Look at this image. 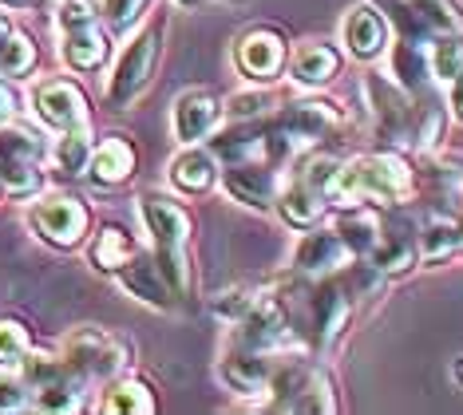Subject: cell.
Here are the masks:
<instances>
[{"instance_id": "1", "label": "cell", "mask_w": 463, "mask_h": 415, "mask_svg": "<svg viewBox=\"0 0 463 415\" xmlns=\"http://www.w3.org/2000/svg\"><path fill=\"white\" fill-rule=\"evenodd\" d=\"M412 186V166L400 155H364L356 163L341 166L325 190V202L333 206H361V202H396Z\"/></svg>"}, {"instance_id": "2", "label": "cell", "mask_w": 463, "mask_h": 415, "mask_svg": "<svg viewBox=\"0 0 463 415\" xmlns=\"http://www.w3.org/2000/svg\"><path fill=\"white\" fill-rule=\"evenodd\" d=\"M139 214L146 222V233H151V246H155V261H159V269L166 277V285H171L175 297L186 293V238H191V218H186V210L178 206V202H166L159 194L143 198Z\"/></svg>"}, {"instance_id": "3", "label": "cell", "mask_w": 463, "mask_h": 415, "mask_svg": "<svg viewBox=\"0 0 463 415\" xmlns=\"http://www.w3.org/2000/svg\"><path fill=\"white\" fill-rule=\"evenodd\" d=\"M40 163H44V138L33 127H0V186L8 194H36L40 183H44Z\"/></svg>"}, {"instance_id": "4", "label": "cell", "mask_w": 463, "mask_h": 415, "mask_svg": "<svg viewBox=\"0 0 463 415\" xmlns=\"http://www.w3.org/2000/svg\"><path fill=\"white\" fill-rule=\"evenodd\" d=\"M24 384L36 396V408L44 411H76L83 403V376L68 360L44 356V353H28L24 356Z\"/></svg>"}, {"instance_id": "5", "label": "cell", "mask_w": 463, "mask_h": 415, "mask_svg": "<svg viewBox=\"0 0 463 415\" xmlns=\"http://www.w3.org/2000/svg\"><path fill=\"white\" fill-rule=\"evenodd\" d=\"M64 360L80 372L83 380H111L115 372L128 364V348L119 336L103 333L96 325H83L64 340Z\"/></svg>"}, {"instance_id": "6", "label": "cell", "mask_w": 463, "mask_h": 415, "mask_svg": "<svg viewBox=\"0 0 463 415\" xmlns=\"http://www.w3.org/2000/svg\"><path fill=\"white\" fill-rule=\"evenodd\" d=\"M159 40H163V28L151 24V28L139 32V36L128 44V52L119 56V63H115V76L108 83L111 108H128L135 95L146 88V80H151V71H155V60H159Z\"/></svg>"}, {"instance_id": "7", "label": "cell", "mask_w": 463, "mask_h": 415, "mask_svg": "<svg viewBox=\"0 0 463 415\" xmlns=\"http://www.w3.org/2000/svg\"><path fill=\"white\" fill-rule=\"evenodd\" d=\"M28 226L60 250L80 246L83 233H88V206L71 194H52L28 210Z\"/></svg>"}, {"instance_id": "8", "label": "cell", "mask_w": 463, "mask_h": 415, "mask_svg": "<svg viewBox=\"0 0 463 415\" xmlns=\"http://www.w3.org/2000/svg\"><path fill=\"white\" fill-rule=\"evenodd\" d=\"M269 388L278 391L273 408L278 411H333L336 403L329 396V380L321 372H309L305 364H286L269 376Z\"/></svg>"}, {"instance_id": "9", "label": "cell", "mask_w": 463, "mask_h": 415, "mask_svg": "<svg viewBox=\"0 0 463 415\" xmlns=\"http://www.w3.org/2000/svg\"><path fill=\"white\" fill-rule=\"evenodd\" d=\"M33 111L36 119L52 127V131H76V127H88V99L76 83L68 80H48L33 91Z\"/></svg>"}, {"instance_id": "10", "label": "cell", "mask_w": 463, "mask_h": 415, "mask_svg": "<svg viewBox=\"0 0 463 415\" xmlns=\"http://www.w3.org/2000/svg\"><path fill=\"white\" fill-rule=\"evenodd\" d=\"M234 56L250 80H273L281 71V63H286V40L273 28H254L238 40Z\"/></svg>"}, {"instance_id": "11", "label": "cell", "mask_w": 463, "mask_h": 415, "mask_svg": "<svg viewBox=\"0 0 463 415\" xmlns=\"http://www.w3.org/2000/svg\"><path fill=\"white\" fill-rule=\"evenodd\" d=\"M368 88V99H373V115H376V123H381V131L388 138H396L400 131L404 135H412V119H416V108L408 103V95L400 83H388L381 76H373L364 83Z\"/></svg>"}, {"instance_id": "12", "label": "cell", "mask_w": 463, "mask_h": 415, "mask_svg": "<svg viewBox=\"0 0 463 415\" xmlns=\"http://www.w3.org/2000/svg\"><path fill=\"white\" fill-rule=\"evenodd\" d=\"M353 250L345 246L341 233H305V238L298 241V250H293V265H298V273H333L341 269V265H349Z\"/></svg>"}, {"instance_id": "13", "label": "cell", "mask_w": 463, "mask_h": 415, "mask_svg": "<svg viewBox=\"0 0 463 415\" xmlns=\"http://www.w3.org/2000/svg\"><path fill=\"white\" fill-rule=\"evenodd\" d=\"M131 170H135V146L123 135H111V138H103L99 146H91L88 178L96 186H119V183H128Z\"/></svg>"}, {"instance_id": "14", "label": "cell", "mask_w": 463, "mask_h": 415, "mask_svg": "<svg viewBox=\"0 0 463 415\" xmlns=\"http://www.w3.org/2000/svg\"><path fill=\"white\" fill-rule=\"evenodd\" d=\"M309 328H313V340H329L333 333H341L345 316H349V289L336 281H325L309 293Z\"/></svg>"}, {"instance_id": "15", "label": "cell", "mask_w": 463, "mask_h": 415, "mask_svg": "<svg viewBox=\"0 0 463 415\" xmlns=\"http://www.w3.org/2000/svg\"><path fill=\"white\" fill-rule=\"evenodd\" d=\"M218 99L210 91H186L175 99V138L178 143H198L210 135V127L218 123Z\"/></svg>"}, {"instance_id": "16", "label": "cell", "mask_w": 463, "mask_h": 415, "mask_svg": "<svg viewBox=\"0 0 463 415\" xmlns=\"http://www.w3.org/2000/svg\"><path fill=\"white\" fill-rule=\"evenodd\" d=\"M119 281L128 285L131 297H139V301L155 305V308H171V285H166V277L159 269V261L146 258V253H135V258L119 269Z\"/></svg>"}, {"instance_id": "17", "label": "cell", "mask_w": 463, "mask_h": 415, "mask_svg": "<svg viewBox=\"0 0 463 415\" xmlns=\"http://www.w3.org/2000/svg\"><path fill=\"white\" fill-rule=\"evenodd\" d=\"M345 44H349V52L356 60H376L388 44V24L384 16L376 13L373 5H361L353 8L349 20H345Z\"/></svg>"}, {"instance_id": "18", "label": "cell", "mask_w": 463, "mask_h": 415, "mask_svg": "<svg viewBox=\"0 0 463 415\" xmlns=\"http://www.w3.org/2000/svg\"><path fill=\"white\" fill-rule=\"evenodd\" d=\"M238 328H241V333H238L241 348L266 353V348H273L281 336H286V313H281L278 301H254V308L241 316Z\"/></svg>"}, {"instance_id": "19", "label": "cell", "mask_w": 463, "mask_h": 415, "mask_svg": "<svg viewBox=\"0 0 463 415\" xmlns=\"http://www.w3.org/2000/svg\"><path fill=\"white\" fill-rule=\"evenodd\" d=\"M108 32H99L96 24H83V28H71L64 32V40H60V56L71 71H96L103 60H108Z\"/></svg>"}, {"instance_id": "20", "label": "cell", "mask_w": 463, "mask_h": 415, "mask_svg": "<svg viewBox=\"0 0 463 415\" xmlns=\"http://www.w3.org/2000/svg\"><path fill=\"white\" fill-rule=\"evenodd\" d=\"M222 183L230 198L246 202V206H269L273 202V170L261 163H230Z\"/></svg>"}, {"instance_id": "21", "label": "cell", "mask_w": 463, "mask_h": 415, "mask_svg": "<svg viewBox=\"0 0 463 415\" xmlns=\"http://www.w3.org/2000/svg\"><path fill=\"white\" fill-rule=\"evenodd\" d=\"M273 368L266 364V356L254 353V348H241V353H230L222 360V380L226 388L241 391V396H258L261 388H269Z\"/></svg>"}, {"instance_id": "22", "label": "cell", "mask_w": 463, "mask_h": 415, "mask_svg": "<svg viewBox=\"0 0 463 415\" xmlns=\"http://www.w3.org/2000/svg\"><path fill=\"white\" fill-rule=\"evenodd\" d=\"M333 123H336V115L329 111V103H293V108L281 111V119L273 127H281L293 143H313V138H321Z\"/></svg>"}, {"instance_id": "23", "label": "cell", "mask_w": 463, "mask_h": 415, "mask_svg": "<svg viewBox=\"0 0 463 415\" xmlns=\"http://www.w3.org/2000/svg\"><path fill=\"white\" fill-rule=\"evenodd\" d=\"M336 71H341V56L329 44H301L293 52V80L305 83V88H317V83H329Z\"/></svg>"}, {"instance_id": "24", "label": "cell", "mask_w": 463, "mask_h": 415, "mask_svg": "<svg viewBox=\"0 0 463 415\" xmlns=\"http://www.w3.org/2000/svg\"><path fill=\"white\" fill-rule=\"evenodd\" d=\"M171 183L186 194H203L218 183V158L206 151H183L171 163Z\"/></svg>"}, {"instance_id": "25", "label": "cell", "mask_w": 463, "mask_h": 415, "mask_svg": "<svg viewBox=\"0 0 463 415\" xmlns=\"http://www.w3.org/2000/svg\"><path fill=\"white\" fill-rule=\"evenodd\" d=\"M404 20L412 24V40L416 36H448V32H463V20L451 13L444 0H412L404 8Z\"/></svg>"}, {"instance_id": "26", "label": "cell", "mask_w": 463, "mask_h": 415, "mask_svg": "<svg viewBox=\"0 0 463 415\" xmlns=\"http://www.w3.org/2000/svg\"><path fill=\"white\" fill-rule=\"evenodd\" d=\"M135 253H139V246H135V238L128 230L119 226H103L96 233V241H91V265L103 273H119L123 265H128Z\"/></svg>"}, {"instance_id": "27", "label": "cell", "mask_w": 463, "mask_h": 415, "mask_svg": "<svg viewBox=\"0 0 463 415\" xmlns=\"http://www.w3.org/2000/svg\"><path fill=\"white\" fill-rule=\"evenodd\" d=\"M428 52L416 44V40H400L392 48V76L404 91H420L428 83Z\"/></svg>"}, {"instance_id": "28", "label": "cell", "mask_w": 463, "mask_h": 415, "mask_svg": "<svg viewBox=\"0 0 463 415\" xmlns=\"http://www.w3.org/2000/svg\"><path fill=\"white\" fill-rule=\"evenodd\" d=\"M99 408L111 411V415H146V411H155V396L146 384H139V380H119V384L108 388V396H103Z\"/></svg>"}, {"instance_id": "29", "label": "cell", "mask_w": 463, "mask_h": 415, "mask_svg": "<svg viewBox=\"0 0 463 415\" xmlns=\"http://www.w3.org/2000/svg\"><path fill=\"white\" fill-rule=\"evenodd\" d=\"M91 158V138L88 127H76V131H64L52 146V163H56L60 174H83Z\"/></svg>"}, {"instance_id": "30", "label": "cell", "mask_w": 463, "mask_h": 415, "mask_svg": "<svg viewBox=\"0 0 463 415\" xmlns=\"http://www.w3.org/2000/svg\"><path fill=\"white\" fill-rule=\"evenodd\" d=\"M321 202H325V194H317V190L305 186L301 178H298V183L286 190V198H281V218H286L289 226L305 230V226H313V222L321 218V210H325Z\"/></svg>"}, {"instance_id": "31", "label": "cell", "mask_w": 463, "mask_h": 415, "mask_svg": "<svg viewBox=\"0 0 463 415\" xmlns=\"http://www.w3.org/2000/svg\"><path fill=\"white\" fill-rule=\"evenodd\" d=\"M428 68L436 80H456L463 71V36L448 32V36H431V52H428Z\"/></svg>"}, {"instance_id": "32", "label": "cell", "mask_w": 463, "mask_h": 415, "mask_svg": "<svg viewBox=\"0 0 463 415\" xmlns=\"http://www.w3.org/2000/svg\"><path fill=\"white\" fill-rule=\"evenodd\" d=\"M33 353V333L16 316H0V368H20Z\"/></svg>"}, {"instance_id": "33", "label": "cell", "mask_w": 463, "mask_h": 415, "mask_svg": "<svg viewBox=\"0 0 463 415\" xmlns=\"http://www.w3.org/2000/svg\"><path fill=\"white\" fill-rule=\"evenodd\" d=\"M261 138V127L258 123H241V127H230V131H222L214 138V155L226 158V163H241L250 151L258 146Z\"/></svg>"}, {"instance_id": "34", "label": "cell", "mask_w": 463, "mask_h": 415, "mask_svg": "<svg viewBox=\"0 0 463 415\" xmlns=\"http://www.w3.org/2000/svg\"><path fill=\"white\" fill-rule=\"evenodd\" d=\"M33 63H36V44L24 32L13 28L8 44L0 48V76H24V71H33Z\"/></svg>"}, {"instance_id": "35", "label": "cell", "mask_w": 463, "mask_h": 415, "mask_svg": "<svg viewBox=\"0 0 463 415\" xmlns=\"http://www.w3.org/2000/svg\"><path fill=\"white\" fill-rule=\"evenodd\" d=\"M336 233L345 238V246H349L353 253H368L376 246V238H381V222L368 218V214H349L336 226Z\"/></svg>"}, {"instance_id": "36", "label": "cell", "mask_w": 463, "mask_h": 415, "mask_svg": "<svg viewBox=\"0 0 463 415\" xmlns=\"http://www.w3.org/2000/svg\"><path fill=\"white\" fill-rule=\"evenodd\" d=\"M459 250V230H456V222H448V218H431L428 226H424V253L431 261H444L448 253H456Z\"/></svg>"}, {"instance_id": "37", "label": "cell", "mask_w": 463, "mask_h": 415, "mask_svg": "<svg viewBox=\"0 0 463 415\" xmlns=\"http://www.w3.org/2000/svg\"><path fill=\"white\" fill-rule=\"evenodd\" d=\"M99 5H103V16H108V24L115 32H123V28H131L135 20L143 16L146 0H99Z\"/></svg>"}, {"instance_id": "38", "label": "cell", "mask_w": 463, "mask_h": 415, "mask_svg": "<svg viewBox=\"0 0 463 415\" xmlns=\"http://www.w3.org/2000/svg\"><path fill=\"white\" fill-rule=\"evenodd\" d=\"M20 408H28V384L20 376H8V368H0V411Z\"/></svg>"}, {"instance_id": "39", "label": "cell", "mask_w": 463, "mask_h": 415, "mask_svg": "<svg viewBox=\"0 0 463 415\" xmlns=\"http://www.w3.org/2000/svg\"><path fill=\"white\" fill-rule=\"evenodd\" d=\"M56 24H60V32H71V28H83V24H96V13H91L88 0H64L56 13Z\"/></svg>"}, {"instance_id": "40", "label": "cell", "mask_w": 463, "mask_h": 415, "mask_svg": "<svg viewBox=\"0 0 463 415\" xmlns=\"http://www.w3.org/2000/svg\"><path fill=\"white\" fill-rule=\"evenodd\" d=\"M269 103V95H234V99H230V108H234V115L238 119H250V115H258L261 108H266Z\"/></svg>"}, {"instance_id": "41", "label": "cell", "mask_w": 463, "mask_h": 415, "mask_svg": "<svg viewBox=\"0 0 463 415\" xmlns=\"http://www.w3.org/2000/svg\"><path fill=\"white\" fill-rule=\"evenodd\" d=\"M13 115H16V95L8 91V83H0V127L13 123Z\"/></svg>"}, {"instance_id": "42", "label": "cell", "mask_w": 463, "mask_h": 415, "mask_svg": "<svg viewBox=\"0 0 463 415\" xmlns=\"http://www.w3.org/2000/svg\"><path fill=\"white\" fill-rule=\"evenodd\" d=\"M451 111H456L459 119H463V71H459L456 80H451Z\"/></svg>"}, {"instance_id": "43", "label": "cell", "mask_w": 463, "mask_h": 415, "mask_svg": "<svg viewBox=\"0 0 463 415\" xmlns=\"http://www.w3.org/2000/svg\"><path fill=\"white\" fill-rule=\"evenodd\" d=\"M8 36H13V24H8V20H5V16H0V48H5V44H8Z\"/></svg>"}, {"instance_id": "44", "label": "cell", "mask_w": 463, "mask_h": 415, "mask_svg": "<svg viewBox=\"0 0 463 415\" xmlns=\"http://www.w3.org/2000/svg\"><path fill=\"white\" fill-rule=\"evenodd\" d=\"M451 376H456V384H463V356H456V364H451Z\"/></svg>"}, {"instance_id": "45", "label": "cell", "mask_w": 463, "mask_h": 415, "mask_svg": "<svg viewBox=\"0 0 463 415\" xmlns=\"http://www.w3.org/2000/svg\"><path fill=\"white\" fill-rule=\"evenodd\" d=\"M178 5H186V8H198V5H203V0H178Z\"/></svg>"}, {"instance_id": "46", "label": "cell", "mask_w": 463, "mask_h": 415, "mask_svg": "<svg viewBox=\"0 0 463 415\" xmlns=\"http://www.w3.org/2000/svg\"><path fill=\"white\" fill-rule=\"evenodd\" d=\"M456 230H459V250H463V222H456Z\"/></svg>"}, {"instance_id": "47", "label": "cell", "mask_w": 463, "mask_h": 415, "mask_svg": "<svg viewBox=\"0 0 463 415\" xmlns=\"http://www.w3.org/2000/svg\"><path fill=\"white\" fill-rule=\"evenodd\" d=\"M0 190H5V186H0Z\"/></svg>"}]
</instances>
